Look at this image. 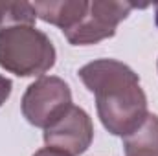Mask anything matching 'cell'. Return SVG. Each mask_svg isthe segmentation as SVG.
<instances>
[{
    "label": "cell",
    "instance_id": "cell-4",
    "mask_svg": "<svg viewBox=\"0 0 158 156\" xmlns=\"http://www.w3.org/2000/svg\"><path fill=\"white\" fill-rule=\"evenodd\" d=\"M134 7H145L132 2H116V0H94L88 4V11L83 20L70 31L64 33L70 44L86 46L98 44L105 39L116 35V28L125 20Z\"/></svg>",
    "mask_w": 158,
    "mask_h": 156
},
{
    "label": "cell",
    "instance_id": "cell-11",
    "mask_svg": "<svg viewBox=\"0 0 158 156\" xmlns=\"http://www.w3.org/2000/svg\"><path fill=\"white\" fill-rule=\"evenodd\" d=\"M155 11H156V26H158V4H156V7H155Z\"/></svg>",
    "mask_w": 158,
    "mask_h": 156
},
{
    "label": "cell",
    "instance_id": "cell-8",
    "mask_svg": "<svg viewBox=\"0 0 158 156\" xmlns=\"http://www.w3.org/2000/svg\"><path fill=\"white\" fill-rule=\"evenodd\" d=\"M35 9L30 2H15L6 0L0 2V31L13 26H33L35 24Z\"/></svg>",
    "mask_w": 158,
    "mask_h": 156
},
{
    "label": "cell",
    "instance_id": "cell-5",
    "mask_svg": "<svg viewBox=\"0 0 158 156\" xmlns=\"http://www.w3.org/2000/svg\"><path fill=\"white\" fill-rule=\"evenodd\" d=\"M94 140L90 116L76 105H70L50 127L44 129L46 147L63 151L70 156L83 154Z\"/></svg>",
    "mask_w": 158,
    "mask_h": 156
},
{
    "label": "cell",
    "instance_id": "cell-7",
    "mask_svg": "<svg viewBox=\"0 0 158 156\" xmlns=\"http://www.w3.org/2000/svg\"><path fill=\"white\" fill-rule=\"evenodd\" d=\"M125 156H158V116L147 114L145 121L123 138Z\"/></svg>",
    "mask_w": 158,
    "mask_h": 156
},
{
    "label": "cell",
    "instance_id": "cell-12",
    "mask_svg": "<svg viewBox=\"0 0 158 156\" xmlns=\"http://www.w3.org/2000/svg\"><path fill=\"white\" fill-rule=\"evenodd\" d=\"M156 66H158V63H156Z\"/></svg>",
    "mask_w": 158,
    "mask_h": 156
},
{
    "label": "cell",
    "instance_id": "cell-10",
    "mask_svg": "<svg viewBox=\"0 0 158 156\" xmlns=\"http://www.w3.org/2000/svg\"><path fill=\"white\" fill-rule=\"evenodd\" d=\"M33 156H70V154H66L63 151H57V149H52V147H44V149L37 151Z\"/></svg>",
    "mask_w": 158,
    "mask_h": 156
},
{
    "label": "cell",
    "instance_id": "cell-2",
    "mask_svg": "<svg viewBox=\"0 0 158 156\" xmlns=\"http://www.w3.org/2000/svg\"><path fill=\"white\" fill-rule=\"evenodd\" d=\"M50 37L35 26H13L0 31V66L19 77L46 74L55 64Z\"/></svg>",
    "mask_w": 158,
    "mask_h": 156
},
{
    "label": "cell",
    "instance_id": "cell-6",
    "mask_svg": "<svg viewBox=\"0 0 158 156\" xmlns=\"http://www.w3.org/2000/svg\"><path fill=\"white\" fill-rule=\"evenodd\" d=\"M86 0H46L33 2L37 18L61 28L63 33L74 30L88 11Z\"/></svg>",
    "mask_w": 158,
    "mask_h": 156
},
{
    "label": "cell",
    "instance_id": "cell-1",
    "mask_svg": "<svg viewBox=\"0 0 158 156\" xmlns=\"http://www.w3.org/2000/svg\"><path fill=\"white\" fill-rule=\"evenodd\" d=\"M85 86L94 94L98 116L114 136H129L147 117V96L138 74L116 59H98L79 70Z\"/></svg>",
    "mask_w": 158,
    "mask_h": 156
},
{
    "label": "cell",
    "instance_id": "cell-9",
    "mask_svg": "<svg viewBox=\"0 0 158 156\" xmlns=\"http://www.w3.org/2000/svg\"><path fill=\"white\" fill-rule=\"evenodd\" d=\"M11 88H13V83H11V79L4 77V76H0V107L7 101V97L11 96Z\"/></svg>",
    "mask_w": 158,
    "mask_h": 156
},
{
    "label": "cell",
    "instance_id": "cell-3",
    "mask_svg": "<svg viewBox=\"0 0 158 156\" xmlns=\"http://www.w3.org/2000/svg\"><path fill=\"white\" fill-rule=\"evenodd\" d=\"M72 105V92L70 86L61 77L55 76H42L33 81L20 101V109L24 117L40 129L50 127Z\"/></svg>",
    "mask_w": 158,
    "mask_h": 156
}]
</instances>
